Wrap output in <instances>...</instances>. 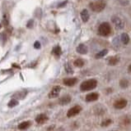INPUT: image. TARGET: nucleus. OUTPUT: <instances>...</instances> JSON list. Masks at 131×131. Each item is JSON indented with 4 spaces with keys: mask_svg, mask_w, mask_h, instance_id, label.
<instances>
[{
    "mask_svg": "<svg viewBox=\"0 0 131 131\" xmlns=\"http://www.w3.org/2000/svg\"><path fill=\"white\" fill-rule=\"evenodd\" d=\"M106 6V3L105 0H95L89 4V7L92 12H102Z\"/></svg>",
    "mask_w": 131,
    "mask_h": 131,
    "instance_id": "nucleus-1",
    "label": "nucleus"
},
{
    "mask_svg": "<svg viewBox=\"0 0 131 131\" xmlns=\"http://www.w3.org/2000/svg\"><path fill=\"white\" fill-rule=\"evenodd\" d=\"M97 86V80L95 79H90L86 81H83L80 85L81 91H90V90L94 89Z\"/></svg>",
    "mask_w": 131,
    "mask_h": 131,
    "instance_id": "nucleus-2",
    "label": "nucleus"
},
{
    "mask_svg": "<svg viewBox=\"0 0 131 131\" xmlns=\"http://www.w3.org/2000/svg\"><path fill=\"white\" fill-rule=\"evenodd\" d=\"M112 33V28L108 22L101 23L98 27V35L103 37H107Z\"/></svg>",
    "mask_w": 131,
    "mask_h": 131,
    "instance_id": "nucleus-3",
    "label": "nucleus"
},
{
    "mask_svg": "<svg viewBox=\"0 0 131 131\" xmlns=\"http://www.w3.org/2000/svg\"><path fill=\"white\" fill-rule=\"evenodd\" d=\"M111 21L115 25V26L116 27V29H119V30H122V29H124L125 22L123 21V20L120 17H119V16H113L111 17Z\"/></svg>",
    "mask_w": 131,
    "mask_h": 131,
    "instance_id": "nucleus-4",
    "label": "nucleus"
},
{
    "mask_svg": "<svg viewBox=\"0 0 131 131\" xmlns=\"http://www.w3.org/2000/svg\"><path fill=\"white\" fill-rule=\"evenodd\" d=\"M81 111H82V107H81L80 106H78V105L74 106H73L72 108H70L68 111L67 116L69 117V118L73 117V116H77V114H79L81 112Z\"/></svg>",
    "mask_w": 131,
    "mask_h": 131,
    "instance_id": "nucleus-5",
    "label": "nucleus"
},
{
    "mask_svg": "<svg viewBox=\"0 0 131 131\" xmlns=\"http://www.w3.org/2000/svg\"><path fill=\"white\" fill-rule=\"evenodd\" d=\"M127 104H128V101L125 99V98H120V99L116 100L114 102V107L116 109L120 110V109L125 108L127 106Z\"/></svg>",
    "mask_w": 131,
    "mask_h": 131,
    "instance_id": "nucleus-6",
    "label": "nucleus"
},
{
    "mask_svg": "<svg viewBox=\"0 0 131 131\" xmlns=\"http://www.w3.org/2000/svg\"><path fill=\"white\" fill-rule=\"evenodd\" d=\"M60 90H61V88L59 86H54V87L52 88L51 91L50 92V93H49V97L55 98L56 97H58L60 93Z\"/></svg>",
    "mask_w": 131,
    "mask_h": 131,
    "instance_id": "nucleus-7",
    "label": "nucleus"
},
{
    "mask_svg": "<svg viewBox=\"0 0 131 131\" xmlns=\"http://www.w3.org/2000/svg\"><path fill=\"white\" fill-rule=\"evenodd\" d=\"M47 121H48V116L45 114H40L36 118V122L40 125L45 124Z\"/></svg>",
    "mask_w": 131,
    "mask_h": 131,
    "instance_id": "nucleus-8",
    "label": "nucleus"
},
{
    "mask_svg": "<svg viewBox=\"0 0 131 131\" xmlns=\"http://www.w3.org/2000/svg\"><path fill=\"white\" fill-rule=\"evenodd\" d=\"M63 82L65 85L71 87V86H73L77 84V78H65V79H64Z\"/></svg>",
    "mask_w": 131,
    "mask_h": 131,
    "instance_id": "nucleus-9",
    "label": "nucleus"
},
{
    "mask_svg": "<svg viewBox=\"0 0 131 131\" xmlns=\"http://www.w3.org/2000/svg\"><path fill=\"white\" fill-rule=\"evenodd\" d=\"M98 98H99V94L97 93H91L88 94L87 96H86V101L90 102H94V101H97Z\"/></svg>",
    "mask_w": 131,
    "mask_h": 131,
    "instance_id": "nucleus-10",
    "label": "nucleus"
},
{
    "mask_svg": "<svg viewBox=\"0 0 131 131\" xmlns=\"http://www.w3.org/2000/svg\"><path fill=\"white\" fill-rule=\"evenodd\" d=\"M71 100H72V98H71L70 96H69V95H65V96H64V97L59 98V103L60 105H67V104H68L69 102H71Z\"/></svg>",
    "mask_w": 131,
    "mask_h": 131,
    "instance_id": "nucleus-11",
    "label": "nucleus"
},
{
    "mask_svg": "<svg viewBox=\"0 0 131 131\" xmlns=\"http://www.w3.org/2000/svg\"><path fill=\"white\" fill-rule=\"evenodd\" d=\"M77 52H78V53H80V54H87L88 53V47L86 46L85 44H83V43H81V44H79L78 46L77 47Z\"/></svg>",
    "mask_w": 131,
    "mask_h": 131,
    "instance_id": "nucleus-12",
    "label": "nucleus"
},
{
    "mask_svg": "<svg viewBox=\"0 0 131 131\" xmlns=\"http://www.w3.org/2000/svg\"><path fill=\"white\" fill-rule=\"evenodd\" d=\"M80 15H81V18H82V20H83V22H88V21L90 16H89V13H88V11L87 9H84V10L82 11Z\"/></svg>",
    "mask_w": 131,
    "mask_h": 131,
    "instance_id": "nucleus-13",
    "label": "nucleus"
},
{
    "mask_svg": "<svg viewBox=\"0 0 131 131\" xmlns=\"http://www.w3.org/2000/svg\"><path fill=\"white\" fill-rule=\"evenodd\" d=\"M31 125V121H24V122H22L21 124H19L18 125V129H21V130H23V129H28L29 127Z\"/></svg>",
    "mask_w": 131,
    "mask_h": 131,
    "instance_id": "nucleus-14",
    "label": "nucleus"
},
{
    "mask_svg": "<svg viewBox=\"0 0 131 131\" xmlns=\"http://www.w3.org/2000/svg\"><path fill=\"white\" fill-rule=\"evenodd\" d=\"M119 61H120V57H117V56H114V57H111L109 59L108 63L110 66H116L119 63Z\"/></svg>",
    "mask_w": 131,
    "mask_h": 131,
    "instance_id": "nucleus-15",
    "label": "nucleus"
},
{
    "mask_svg": "<svg viewBox=\"0 0 131 131\" xmlns=\"http://www.w3.org/2000/svg\"><path fill=\"white\" fill-rule=\"evenodd\" d=\"M52 53L54 54L55 57H59L61 56V54H62V49H61V48L59 46H55L54 48H53V51H52Z\"/></svg>",
    "mask_w": 131,
    "mask_h": 131,
    "instance_id": "nucleus-16",
    "label": "nucleus"
},
{
    "mask_svg": "<svg viewBox=\"0 0 131 131\" xmlns=\"http://www.w3.org/2000/svg\"><path fill=\"white\" fill-rule=\"evenodd\" d=\"M121 41L124 44H128L130 41V38H129V35L126 34V33H123L121 35Z\"/></svg>",
    "mask_w": 131,
    "mask_h": 131,
    "instance_id": "nucleus-17",
    "label": "nucleus"
},
{
    "mask_svg": "<svg viewBox=\"0 0 131 131\" xmlns=\"http://www.w3.org/2000/svg\"><path fill=\"white\" fill-rule=\"evenodd\" d=\"M84 64H85V61H84V60H83L82 58H77V59H76L74 61V62H73V65H74L75 67H79V68L83 67V66H84Z\"/></svg>",
    "mask_w": 131,
    "mask_h": 131,
    "instance_id": "nucleus-18",
    "label": "nucleus"
},
{
    "mask_svg": "<svg viewBox=\"0 0 131 131\" xmlns=\"http://www.w3.org/2000/svg\"><path fill=\"white\" fill-rule=\"evenodd\" d=\"M107 53H108V50H107V49H103V50H101V52L97 53L95 57H96L97 59H99V58H101V57H105L106 54H107Z\"/></svg>",
    "mask_w": 131,
    "mask_h": 131,
    "instance_id": "nucleus-19",
    "label": "nucleus"
},
{
    "mask_svg": "<svg viewBox=\"0 0 131 131\" xmlns=\"http://www.w3.org/2000/svg\"><path fill=\"white\" fill-rule=\"evenodd\" d=\"M129 84V82L128 80L126 79H122L120 81V86L122 88V89H126L128 88V86Z\"/></svg>",
    "mask_w": 131,
    "mask_h": 131,
    "instance_id": "nucleus-20",
    "label": "nucleus"
},
{
    "mask_svg": "<svg viewBox=\"0 0 131 131\" xmlns=\"http://www.w3.org/2000/svg\"><path fill=\"white\" fill-rule=\"evenodd\" d=\"M130 122H131V121H130V119L128 116L123 117L122 120H121V124L123 125H125V126H127V125H130Z\"/></svg>",
    "mask_w": 131,
    "mask_h": 131,
    "instance_id": "nucleus-21",
    "label": "nucleus"
},
{
    "mask_svg": "<svg viewBox=\"0 0 131 131\" xmlns=\"http://www.w3.org/2000/svg\"><path fill=\"white\" fill-rule=\"evenodd\" d=\"M112 122H113L112 120H110V119H107V120H105V121H102L101 125L102 127H106V126H109L110 124H112Z\"/></svg>",
    "mask_w": 131,
    "mask_h": 131,
    "instance_id": "nucleus-22",
    "label": "nucleus"
},
{
    "mask_svg": "<svg viewBox=\"0 0 131 131\" xmlns=\"http://www.w3.org/2000/svg\"><path fill=\"white\" fill-rule=\"evenodd\" d=\"M17 105H18V101L16 99H12L9 102H8V106L9 107H14Z\"/></svg>",
    "mask_w": 131,
    "mask_h": 131,
    "instance_id": "nucleus-23",
    "label": "nucleus"
},
{
    "mask_svg": "<svg viewBox=\"0 0 131 131\" xmlns=\"http://www.w3.org/2000/svg\"><path fill=\"white\" fill-rule=\"evenodd\" d=\"M6 39H7V37H6V35L4 33H1L0 34V40H1L2 42V44H5V42H6Z\"/></svg>",
    "mask_w": 131,
    "mask_h": 131,
    "instance_id": "nucleus-24",
    "label": "nucleus"
},
{
    "mask_svg": "<svg viewBox=\"0 0 131 131\" xmlns=\"http://www.w3.org/2000/svg\"><path fill=\"white\" fill-rule=\"evenodd\" d=\"M26 93H27V92H24V91H22V92H19V93H18L16 95H19L18 97V98H21V99H22V98L25 97V95H26Z\"/></svg>",
    "mask_w": 131,
    "mask_h": 131,
    "instance_id": "nucleus-25",
    "label": "nucleus"
},
{
    "mask_svg": "<svg viewBox=\"0 0 131 131\" xmlns=\"http://www.w3.org/2000/svg\"><path fill=\"white\" fill-rule=\"evenodd\" d=\"M3 25H4L5 26H7V25L9 24V22H8V19H7V16H3Z\"/></svg>",
    "mask_w": 131,
    "mask_h": 131,
    "instance_id": "nucleus-26",
    "label": "nucleus"
},
{
    "mask_svg": "<svg viewBox=\"0 0 131 131\" xmlns=\"http://www.w3.org/2000/svg\"><path fill=\"white\" fill-rule=\"evenodd\" d=\"M65 70H66V71L68 73H73V70H72V68L70 67V66H69L68 64L65 65Z\"/></svg>",
    "mask_w": 131,
    "mask_h": 131,
    "instance_id": "nucleus-27",
    "label": "nucleus"
},
{
    "mask_svg": "<svg viewBox=\"0 0 131 131\" xmlns=\"http://www.w3.org/2000/svg\"><path fill=\"white\" fill-rule=\"evenodd\" d=\"M34 48H36V49H39L40 48V43L39 41H36L35 43H34Z\"/></svg>",
    "mask_w": 131,
    "mask_h": 131,
    "instance_id": "nucleus-28",
    "label": "nucleus"
},
{
    "mask_svg": "<svg viewBox=\"0 0 131 131\" xmlns=\"http://www.w3.org/2000/svg\"><path fill=\"white\" fill-rule=\"evenodd\" d=\"M32 26H33V20H31L28 21V24H27V27L28 28H32Z\"/></svg>",
    "mask_w": 131,
    "mask_h": 131,
    "instance_id": "nucleus-29",
    "label": "nucleus"
},
{
    "mask_svg": "<svg viewBox=\"0 0 131 131\" xmlns=\"http://www.w3.org/2000/svg\"><path fill=\"white\" fill-rule=\"evenodd\" d=\"M67 3V1H65L64 3H60L59 4V7H63V6H64L65 5V4H66Z\"/></svg>",
    "mask_w": 131,
    "mask_h": 131,
    "instance_id": "nucleus-30",
    "label": "nucleus"
},
{
    "mask_svg": "<svg viewBox=\"0 0 131 131\" xmlns=\"http://www.w3.org/2000/svg\"><path fill=\"white\" fill-rule=\"evenodd\" d=\"M53 127H54V126H51V127H49V128H48V129H47V131H51V130L53 129Z\"/></svg>",
    "mask_w": 131,
    "mask_h": 131,
    "instance_id": "nucleus-31",
    "label": "nucleus"
},
{
    "mask_svg": "<svg viewBox=\"0 0 131 131\" xmlns=\"http://www.w3.org/2000/svg\"><path fill=\"white\" fill-rule=\"evenodd\" d=\"M128 70H129V72H131V65H129V66Z\"/></svg>",
    "mask_w": 131,
    "mask_h": 131,
    "instance_id": "nucleus-32",
    "label": "nucleus"
},
{
    "mask_svg": "<svg viewBox=\"0 0 131 131\" xmlns=\"http://www.w3.org/2000/svg\"><path fill=\"white\" fill-rule=\"evenodd\" d=\"M1 27H2V25H1V24H0V29H1Z\"/></svg>",
    "mask_w": 131,
    "mask_h": 131,
    "instance_id": "nucleus-33",
    "label": "nucleus"
}]
</instances>
